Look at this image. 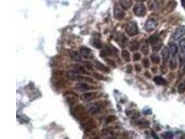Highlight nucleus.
I'll use <instances>...</instances> for the list:
<instances>
[{"mask_svg":"<svg viewBox=\"0 0 185 139\" xmlns=\"http://www.w3.org/2000/svg\"><path fill=\"white\" fill-rule=\"evenodd\" d=\"M91 88H90L88 85L85 83H78L75 86V89L78 92H85Z\"/></svg>","mask_w":185,"mask_h":139,"instance_id":"14","label":"nucleus"},{"mask_svg":"<svg viewBox=\"0 0 185 139\" xmlns=\"http://www.w3.org/2000/svg\"><path fill=\"white\" fill-rule=\"evenodd\" d=\"M121 8L124 10H128L132 7V0H119Z\"/></svg>","mask_w":185,"mask_h":139,"instance_id":"18","label":"nucleus"},{"mask_svg":"<svg viewBox=\"0 0 185 139\" xmlns=\"http://www.w3.org/2000/svg\"><path fill=\"white\" fill-rule=\"evenodd\" d=\"M150 58H151V61H153V63H155V64H159V63H160V57H159L158 55L155 54L151 55Z\"/></svg>","mask_w":185,"mask_h":139,"instance_id":"25","label":"nucleus"},{"mask_svg":"<svg viewBox=\"0 0 185 139\" xmlns=\"http://www.w3.org/2000/svg\"><path fill=\"white\" fill-rule=\"evenodd\" d=\"M163 136H164V138H173L174 136V134H173L172 132H168L164 133V134H163Z\"/></svg>","mask_w":185,"mask_h":139,"instance_id":"30","label":"nucleus"},{"mask_svg":"<svg viewBox=\"0 0 185 139\" xmlns=\"http://www.w3.org/2000/svg\"><path fill=\"white\" fill-rule=\"evenodd\" d=\"M184 70H185V69H184Z\"/></svg>","mask_w":185,"mask_h":139,"instance_id":"39","label":"nucleus"},{"mask_svg":"<svg viewBox=\"0 0 185 139\" xmlns=\"http://www.w3.org/2000/svg\"><path fill=\"white\" fill-rule=\"evenodd\" d=\"M138 48H139V43L138 42H137L136 41L131 42L130 47V49L131 51L137 50V49Z\"/></svg>","mask_w":185,"mask_h":139,"instance_id":"24","label":"nucleus"},{"mask_svg":"<svg viewBox=\"0 0 185 139\" xmlns=\"http://www.w3.org/2000/svg\"><path fill=\"white\" fill-rule=\"evenodd\" d=\"M182 5L183 7L185 8V0H182Z\"/></svg>","mask_w":185,"mask_h":139,"instance_id":"37","label":"nucleus"},{"mask_svg":"<svg viewBox=\"0 0 185 139\" xmlns=\"http://www.w3.org/2000/svg\"><path fill=\"white\" fill-rule=\"evenodd\" d=\"M81 72H78L76 70H69L67 72L66 76L67 78L70 80L73 81H80L81 79H82L83 77H81V75L80 74Z\"/></svg>","mask_w":185,"mask_h":139,"instance_id":"5","label":"nucleus"},{"mask_svg":"<svg viewBox=\"0 0 185 139\" xmlns=\"http://www.w3.org/2000/svg\"><path fill=\"white\" fill-rule=\"evenodd\" d=\"M121 56H122L123 59H124L126 61H127V62H129V61H130V54L128 53V51H126V50L122 51V52H121Z\"/></svg>","mask_w":185,"mask_h":139,"instance_id":"23","label":"nucleus"},{"mask_svg":"<svg viewBox=\"0 0 185 139\" xmlns=\"http://www.w3.org/2000/svg\"><path fill=\"white\" fill-rule=\"evenodd\" d=\"M133 12H134L135 15H137V16L143 17L146 15V9L145 6L143 4L139 3L135 5L134 9H133Z\"/></svg>","mask_w":185,"mask_h":139,"instance_id":"4","label":"nucleus"},{"mask_svg":"<svg viewBox=\"0 0 185 139\" xmlns=\"http://www.w3.org/2000/svg\"><path fill=\"white\" fill-rule=\"evenodd\" d=\"M177 67V59L176 55H172L171 59L170 61V67L171 70L176 69Z\"/></svg>","mask_w":185,"mask_h":139,"instance_id":"22","label":"nucleus"},{"mask_svg":"<svg viewBox=\"0 0 185 139\" xmlns=\"http://www.w3.org/2000/svg\"><path fill=\"white\" fill-rule=\"evenodd\" d=\"M72 114L78 120H86L87 118L84 109H83V108L81 106H78L74 108V109L72 111Z\"/></svg>","mask_w":185,"mask_h":139,"instance_id":"3","label":"nucleus"},{"mask_svg":"<svg viewBox=\"0 0 185 139\" xmlns=\"http://www.w3.org/2000/svg\"><path fill=\"white\" fill-rule=\"evenodd\" d=\"M168 49L170 50L171 53L172 54V55H176L177 53L178 52V47L176 43H171L168 45Z\"/></svg>","mask_w":185,"mask_h":139,"instance_id":"20","label":"nucleus"},{"mask_svg":"<svg viewBox=\"0 0 185 139\" xmlns=\"http://www.w3.org/2000/svg\"><path fill=\"white\" fill-rule=\"evenodd\" d=\"M94 66L96 67V69L99 70L103 71V72H110V70H109L108 67H107L106 66H105L103 63H101L98 61H94Z\"/></svg>","mask_w":185,"mask_h":139,"instance_id":"15","label":"nucleus"},{"mask_svg":"<svg viewBox=\"0 0 185 139\" xmlns=\"http://www.w3.org/2000/svg\"><path fill=\"white\" fill-rule=\"evenodd\" d=\"M142 63H143V65H144V66L145 67H148L149 66H150V63H149L148 59H144V60H143Z\"/></svg>","mask_w":185,"mask_h":139,"instance_id":"32","label":"nucleus"},{"mask_svg":"<svg viewBox=\"0 0 185 139\" xmlns=\"http://www.w3.org/2000/svg\"><path fill=\"white\" fill-rule=\"evenodd\" d=\"M149 42H150L151 45H152L153 51H159L161 49V47H162V41L156 34L153 35L149 38Z\"/></svg>","mask_w":185,"mask_h":139,"instance_id":"2","label":"nucleus"},{"mask_svg":"<svg viewBox=\"0 0 185 139\" xmlns=\"http://www.w3.org/2000/svg\"><path fill=\"white\" fill-rule=\"evenodd\" d=\"M178 92L180 93H183L185 92V83H182L179 85L178 88Z\"/></svg>","mask_w":185,"mask_h":139,"instance_id":"28","label":"nucleus"},{"mask_svg":"<svg viewBox=\"0 0 185 139\" xmlns=\"http://www.w3.org/2000/svg\"><path fill=\"white\" fill-rule=\"evenodd\" d=\"M133 59L134 61H139L141 59V54L140 53H135L133 55Z\"/></svg>","mask_w":185,"mask_h":139,"instance_id":"33","label":"nucleus"},{"mask_svg":"<svg viewBox=\"0 0 185 139\" xmlns=\"http://www.w3.org/2000/svg\"><path fill=\"white\" fill-rule=\"evenodd\" d=\"M131 71H132V66H131V65H128V66L127 67V72H131Z\"/></svg>","mask_w":185,"mask_h":139,"instance_id":"35","label":"nucleus"},{"mask_svg":"<svg viewBox=\"0 0 185 139\" xmlns=\"http://www.w3.org/2000/svg\"><path fill=\"white\" fill-rule=\"evenodd\" d=\"M103 135L104 136L106 137V138H110V137L112 136V133H111L110 131L107 130H105L103 131Z\"/></svg>","mask_w":185,"mask_h":139,"instance_id":"29","label":"nucleus"},{"mask_svg":"<svg viewBox=\"0 0 185 139\" xmlns=\"http://www.w3.org/2000/svg\"><path fill=\"white\" fill-rule=\"evenodd\" d=\"M135 67H136V69H137V71H140L141 70V67L140 66H139V67H138V65H135Z\"/></svg>","mask_w":185,"mask_h":139,"instance_id":"36","label":"nucleus"},{"mask_svg":"<svg viewBox=\"0 0 185 139\" xmlns=\"http://www.w3.org/2000/svg\"><path fill=\"white\" fill-rule=\"evenodd\" d=\"M80 52L82 56L84 57L85 59H88L89 57L91 56V50L88 47L82 46L80 48Z\"/></svg>","mask_w":185,"mask_h":139,"instance_id":"13","label":"nucleus"},{"mask_svg":"<svg viewBox=\"0 0 185 139\" xmlns=\"http://www.w3.org/2000/svg\"><path fill=\"white\" fill-rule=\"evenodd\" d=\"M101 109V105L99 104V102L95 103V104H90L87 108V111L90 114H95L98 113Z\"/></svg>","mask_w":185,"mask_h":139,"instance_id":"12","label":"nucleus"},{"mask_svg":"<svg viewBox=\"0 0 185 139\" xmlns=\"http://www.w3.org/2000/svg\"><path fill=\"white\" fill-rule=\"evenodd\" d=\"M155 81V83H157L158 85H162V86H164V85H166L167 82L165 79L162 77L160 76H157L154 77V79H153Z\"/></svg>","mask_w":185,"mask_h":139,"instance_id":"21","label":"nucleus"},{"mask_svg":"<svg viewBox=\"0 0 185 139\" xmlns=\"http://www.w3.org/2000/svg\"><path fill=\"white\" fill-rule=\"evenodd\" d=\"M144 113L145 114H146V115H148V114H150V113H151V110L150 109H148V110H144Z\"/></svg>","mask_w":185,"mask_h":139,"instance_id":"34","label":"nucleus"},{"mask_svg":"<svg viewBox=\"0 0 185 139\" xmlns=\"http://www.w3.org/2000/svg\"><path fill=\"white\" fill-rule=\"evenodd\" d=\"M179 45H180V49L182 54L185 52V38H183L179 42Z\"/></svg>","mask_w":185,"mask_h":139,"instance_id":"26","label":"nucleus"},{"mask_svg":"<svg viewBox=\"0 0 185 139\" xmlns=\"http://www.w3.org/2000/svg\"><path fill=\"white\" fill-rule=\"evenodd\" d=\"M93 45L97 49H100L102 47V45H101V41L99 38H95L94 40V43H93Z\"/></svg>","mask_w":185,"mask_h":139,"instance_id":"27","label":"nucleus"},{"mask_svg":"<svg viewBox=\"0 0 185 139\" xmlns=\"http://www.w3.org/2000/svg\"><path fill=\"white\" fill-rule=\"evenodd\" d=\"M65 98H66V100L69 104H74L77 102V100H78V97H77V96L74 93H66L65 94Z\"/></svg>","mask_w":185,"mask_h":139,"instance_id":"10","label":"nucleus"},{"mask_svg":"<svg viewBox=\"0 0 185 139\" xmlns=\"http://www.w3.org/2000/svg\"><path fill=\"white\" fill-rule=\"evenodd\" d=\"M135 1H137V2H142V1H144L145 0H135Z\"/></svg>","mask_w":185,"mask_h":139,"instance_id":"38","label":"nucleus"},{"mask_svg":"<svg viewBox=\"0 0 185 139\" xmlns=\"http://www.w3.org/2000/svg\"><path fill=\"white\" fill-rule=\"evenodd\" d=\"M171 51L169 50L168 47H164L162 51V60L163 62L165 64L167 61H168L169 57H170Z\"/></svg>","mask_w":185,"mask_h":139,"instance_id":"16","label":"nucleus"},{"mask_svg":"<svg viewBox=\"0 0 185 139\" xmlns=\"http://www.w3.org/2000/svg\"><path fill=\"white\" fill-rule=\"evenodd\" d=\"M114 17L117 20H122L125 17V13L119 7H115L114 9Z\"/></svg>","mask_w":185,"mask_h":139,"instance_id":"9","label":"nucleus"},{"mask_svg":"<svg viewBox=\"0 0 185 139\" xmlns=\"http://www.w3.org/2000/svg\"><path fill=\"white\" fill-rule=\"evenodd\" d=\"M116 41L117 42L119 46L122 47V48H125L128 44V39L125 36V35L123 33H120L117 37Z\"/></svg>","mask_w":185,"mask_h":139,"instance_id":"7","label":"nucleus"},{"mask_svg":"<svg viewBox=\"0 0 185 139\" xmlns=\"http://www.w3.org/2000/svg\"><path fill=\"white\" fill-rule=\"evenodd\" d=\"M161 1L160 0H150L148 2V7L150 9L155 10L158 9L160 7Z\"/></svg>","mask_w":185,"mask_h":139,"instance_id":"19","label":"nucleus"},{"mask_svg":"<svg viewBox=\"0 0 185 139\" xmlns=\"http://www.w3.org/2000/svg\"><path fill=\"white\" fill-rule=\"evenodd\" d=\"M185 35V26H180L176 29V31L173 35V38L175 41H178Z\"/></svg>","mask_w":185,"mask_h":139,"instance_id":"6","label":"nucleus"},{"mask_svg":"<svg viewBox=\"0 0 185 139\" xmlns=\"http://www.w3.org/2000/svg\"><path fill=\"white\" fill-rule=\"evenodd\" d=\"M157 26H158L157 21L153 19H149L147 20L146 24H145V29L149 32V31H152L153 30H154L157 27Z\"/></svg>","mask_w":185,"mask_h":139,"instance_id":"8","label":"nucleus"},{"mask_svg":"<svg viewBox=\"0 0 185 139\" xmlns=\"http://www.w3.org/2000/svg\"><path fill=\"white\" fill-rule=\"evenodd\" d=\"M69 56L73 60L76 61H81L82 60V55L81 54V53L78 52L76 51H69Z\"/></svg>","mask_w":185,"mask_h":139,"instance_id":"17","label":"nucleus"},{"mask_svg":"<svg viewBox=\"0 0 185 139\" xmlns=\"http://www.w3.org/2000/svg\"><path fill=\"white\" fill-rule=\"evenodd\" d=\"M126 32L129 36H135L140 32L138 26L135 22H130L126 27Z\"/></svg>","mask_w":185,"mask_h":139,"instance_id":"1","label":"nucleus"},{"mask_svg":"<svg viewBox=\"0 0 185 139\" xmlns=\"http://www.w3.org/2000/svg\"><path fill=\"white\" fill-rule=\"evenodd\" d=\"M141 50H142V52L146 55L148 54V53L149 52V48L147 45H144V46H142V48H141Z\"/></svg>","mask_w":185,"mask_h":139,"instance_id":"31","label":"nucleus"},{"mask_svg":"<svg viewBox=\"0 0 185 139\" xmlns=\"http://www.w3.org/2000/svg\"><path fill=\"white\" fill-rule=\"evenodd\" d=\"M96 97V94L94 93H86L81 96V100L84 102H90Z\"/></svg>","mask_w":185,"mask_h":139,"instance_id":"11","label":"nucleus"}]
</instances>
